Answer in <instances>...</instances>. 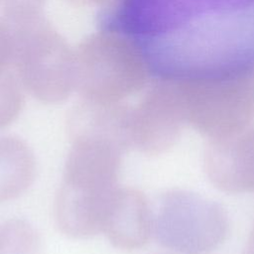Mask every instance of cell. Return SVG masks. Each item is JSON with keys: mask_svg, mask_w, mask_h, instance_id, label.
Here are the masks:
<instances>
[{"mask_svg": "<svg viewBox=\"0 0 254 254\" xmlns=\"http://www.w3.org/2000/svg\"><path fill=\"white\" fill-rule=\"evenodd\" d=\"M102 231L119 249L143 247L153 235V211L144 193L134 188H118L107 208Z\"/></svg>", "mask_w": 254, "mask_h": 254, "instance_id": "obj_9", "label": "cell"}, {"mask_svg": "<svg viewBox=\"0 0 254 254\" xmlns=\"http://www.w3.org/2000/svg\"><path fill=\"white\" fill-rule=\"evenodd\" d=\"M121 156L111 148L71 143L54 206L56 223L64 234L86 238L102 231L118 189Z\"/></svg>", "mask_w": 254, "mask_h": 254, "instance_id": "obj_2", "label": "cell"}, {"mask_svg": "<svg viewBox=\"0 0 254 254\" xmlns=\"http://www.w3.org/2000/svg\"><path fill=\"white\" fill-rule=\"evenodd\" d=\"M68 4L76 7H88V6H101L108 4L114 0H64Z\"/></svg>", "mask_w": 254, "mask_h": 254, "instance_id": "obj_15", "label": "cell"}, {"mask_svg": "<svg viewBox=\"0 0 254 254\" xmlns=\"http://www.w3.org/2000/svg\"><path fill=\"white\" fill-rule=\"evenodd\" d=\"M203 166L218 190L227 193L254 192V127L209 139Z\"/></svg>", "mask_w": 254, "mask_h": 254, "instance_id": "obj_8", "label": "cell"}, {"mask_svg": "<svg viewBox=\"0 0 254 254\" xmlns=\"http://www.w3.org/2000/svg\"><path fill=\"white\" fill-rule=\"evenodd\" d=\"M14 42L11 27L5 18L0 19V69L12 68Z\"/></svg>", "mask_w": 254, "mask_h": 254, "instance_id": "obj_14", "label": "cell"}, {"mask_svg": "<svg viewBox=\"0 0 254 254\" xmlns=\"http://www.w3.org/2000/svg\"><path fill=\"white\" fill-rule=\"evenodd\" d=\"M12 30V68L24 89L41 102L64 101L75 89V56L41 14L5 18Z\"/></svg>", "mask_w": 254, "mask_h": 254, "instance_id": "obj_3", "label": "cell"}, {"mask_svg": "<svg viewBox=\"0 0 254 254\" xmlns=\"http://www.w3.org/2000/svg\"><path fill=\"white\" fill-rule=\"evenodd\" d=\"M156 254H175V253H173V252H162V253H156Z\"/></svg>", "mask_w": 254, "mask_h": 254, "instance_id": "obj_17", "label": "cell"}, {"mask_svg": "<svg viewBox=\"0 0 254 254\" xmlns=\"http://www.w3.org/2000/svg\"><path fill=\"white\" fill-rule=\"evenodd\" d=\"M132 112L123 101L81 98L68 113V137L71 143L99 145L123 154L133 147Z\"/></svg>", "mask_w": 254, "mask_h": 254, "instance_id": "obj_7", "label": "cell"}, {"mask_svg": "<svg viewBox=\"0 0 254 254\" xmlns=\"http://www.w3.org/2000/svg\"><path fill=\"white\" fill-rule=\"evenodd\" d=\"M244 254H254V224L248 235L244 249Z\"/></svg>", "mask_w": 254, "mask_h": 254, "instance_id": "obj_16", "label": "cell"}, {"mask_svg": "<svg viewBox=\"0 0 254 254\" xmlns=\"http://www.w3.org/2000/svg\"><path fill=\"white\" fill-rule=\"evenodd\" d=\"M36 159L30 146L14 135L0 136V202L17 198L33 184Z\"/></svg>", "mask_w": 254, "mask_h": 254, "instance_id": "obj_10", "label": "cell"}, {"mask_svg": "<svg viewBox=\"0 0 254 254\" xmlns=\"http://www.w3.org/2000/svg\"><path fill=\"white\" fill-rule=\"evenodd\" d=\"M24 90L12 68L0 69V129L19 116L24 105Z\"/></svg>", "mask_w": 254, "mask_h": 254, "instance_id": "obj_12", "label": "cell"}, {"mask_svg": "<svg viewBox=\"0 0 254 254\" xmlns=\"http://www.w3.org/2000/svg\"><path fill=\"white\" fill-rule=\"evenodd\" d=\"M148 58L162 80L214 85L254 70V0H152Z\"/></svg>", "mask_w": 254, "mask_h": 254, "instance_id": "obj_1", "label": "cell"}, {"mask_svg": "<svg viewBox=\"0 0 254 254\" xmlns=\"http://www.w3.org/2000/svg\"><path fill=\"white\" fill-rule=\"evenodd\" d=\"M186 121L175 85L163 80L132 112L133 147L156 156L169 151L181 136Z\"/></svg>", "mask_w": 254, "mask_h": 254, "instance_id": "obj_6", "label": "cell"}, {"mask_svg": "<svg viewBox=\"0 0 254 254\" xmlns=\"http://www.w3.org/2000/svg\"><path fill=\"white\" fill-rule=\"evenodd\" d=\"M42 241L36 228L24 219L0 224V254H41Z\"/></svg>", "mask_w": 254, "mask_h": 254, "instance_id": "obj_11", "label": "cell"}, {"mask_svg": "<svg viewBox=\"0 0 254 254\" xmlns=\"http://www.w3.org/2000/svg\"><path fill=\"white\" fill-rule=\"evenodd\" d=\"M75 56V89L81 98L117 102L143 85L147 63L129 39L111 32L90 35Z\"/></svg>", "mask_w": 254, "mask_h": 254, "instance_id": "obj_4", "label": "cell"}, {"mask_svg": "<svg viewBox=\"0 0 254 254\" xmlns=\"http://www.w3.org/2000/svg\"><path fill=\"white\" fill-rule=\"evenodd\" d=\"M228 231L224 208L190 190L164 192L153 212V235L175 254H209L225 241Z\"/></svg>", "mask_w": 254, "mask_h": 254, "instance_id": "obj_5", "label": "cell"}, {"mask_svg": "<svg viewBox=\"0 0 254 254\" xmlns=\"http://www.w3.org/2000/svg\"><path fill=\"white\" fill-rule=\"evenodd\" d=\"M47 0H0L4 18L20 19L41 14Z\"/></svg>", "mask_w": 254, "mask_h": 254, "instance_id": "obj_13", "label": "cell"}]
</instances>
